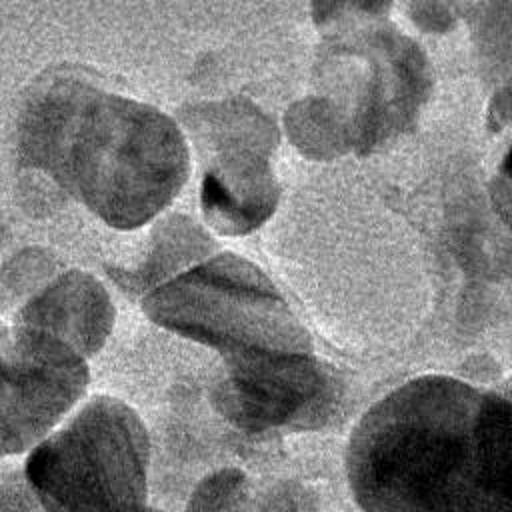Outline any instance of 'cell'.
Returning a JSON list of instances; mask_svg holds the SVG:
<instances>
[{"mask_svg":"<svg viewBox=\"0 0 512 512\" xmlns=\"http://www.w3.org/2000/svg\"><path fill=\"white\" fill-rule=\"evenodd\" d=\"M200 138L216 152L202 176L206 222L220 234H248L274 212L280 186L270 166L278 134L274 122L246 100L204 106L196 114Z\"/></svg>","mask_w":512,"mask_h":512,"instance_id":"cell-5","label":"cell"},{"mask_svg":"<svg viewBox=\"0 0 512 512\" xmlns=\"http://www.w3.org/2000/svg\"><path fill=\"white\" fill-rule=\"evenodd\" d=\"M144 512H160V510H154V508H144Z\"/></svg>","mask_w":512,"mask_h":512,"instance_id":"cell-12","label":"cell"},{"mask_svg":"<svg viewBox=\"0 0 512 512\" xmlns=\"http://www.w3.org/2000/svg\"><path fill=\"white\" fill-rule=\"evenodd\" d=\"M346 468L364 512H510V402L458 378H414L356 424Z\"/></svg>","mask_w":512,"mask_h":512,"instance_id":"cell-1","label":"cell"},{"mask_svg":"<svg viewBox=\"0 0 512 512\" xmlns=\"http://www.w3.org/2000/svg\"><path fill=\"white\" fill-rule=\"evenodd\" d=\"M86 386L84 358L46 334L16 328L0 350V458L46 436Z\"/></svg>","mask_w":512,"mask_h":512,"instance_id":"cell-7","label":"cell"},{"mask_svg":"<svg viewBox=\"0 0 512 512\" xmlns=\"http://www.w3.org/2000/svg\"><path fill=\"white\" fill-rule=\"evenodd\" d=\"M24 166L44 170L112 228L152 220L182 190L190 152L178 124L80 76L42 80L18 122Z\"/></svg>","mask_w":512,"mask_h":512,"instance_id":"cell-2","label":"cell"},{"mask_svg":"<svg viewBox=\"0 0 512 512\" xmlns=\"http://www.w3.org/2000/svg\"><path fill=\"white\" fill-rule=\"evenodd\" d=\"M246 498V474L238 468H222L192 490L186 512H240Z\"/></svg>","mask_w":512,"mask_h":512,"instance_id":"cell-11","label":"cell"},{"mask_svg":"<svg viewBox=\"0 0 512 512\" xmlns=\"http://www.w3.org/2000/svg\"><path fill=\"white\" fill-rule=\"evenodd\" d=\"M338 396L336 372L312 352L228 356L210 394L216 412L246 432L320 426Z\"/></svg>","mask_w":512,"mask_h":512,"instance_id":"cell-6","label":"cell"},{"mask_svg":"<svg viewBox=\"0 0 512 512\" xmlns=\"http://www.w3.org/2000/svg\"><path fill=\"white\" fill-rule=\"evenodd\" d=\"M292 142L310 158H332L352 146L350 130L330 100L308 98L296 102L286 114Z\"/></svg>","mask_w":512,"mask_h":512,"instance_id":"cell-10","label":"cell"},{"mask_svg":"<svg viewBox=\"0 0 512 512\" xmlns=\"http://www.w3.org/2000/svg\"><path fill=\"white\" fill-rule=\"evenodd\" d=\"M148 458L140 416L96 396L34 448L26 476L48 512H144Z\"/></svg>","mask_w":512,"mask_h":512,"instance_id":"cell-4","label":"cell"},{"mask_svg":"<svg viewBox=\"0 0 512 512\" xmlns=\"http://www.w3.org/2000/svg\"><path fill=\"white\" fill-rule=\"evenodd\" d=\"M114 306L88 272L70 270L36 294L18 314L16 328L46 334L80 358L94 356L110 336Z\"/></svg>","mask_w":512,"mask_h":512,"instance_id":"cell-8","label":"cell"},{"mask_svg":"<svg viewBox=\"0 0 512 512\" xmlns=\"http://www.w3.org/2000/svg\"><path fill=\"white\" fill-rule=\"evenodd\" d=\"M142 310L154 324L216 348L222 358L312 352L310 332L272 280L232 252L158 286Z\"/></svg>","mask_w":512,"mask_h":512,"instance_id":"cell-3","label":"cell"},{"mask_svg":"<svg viewBox=\"0 0 512 512\" xmlns=\"http://www.w3.org/2000/svg\"><path fill=\"white\" fill-rule=\"evenodd\" d=\"M212 250L214 242L200 226L186 216H170L154 226L152 248L140 266L134 270L108 268V274L124 292H142Z\"/></svg>","mask_w":512,"mask_h":512,"instance_id":"cell-9","label":"cell"}]
</instances>
